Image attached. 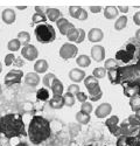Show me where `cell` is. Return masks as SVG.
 Listing matches in <instances>:
<instances>
[{
    "label": "cell",
    "mask_w": 140,
    "mask_h": 146,
    "mask_svg": "<svg viewBox=\"0 0 140 146\" xmlns=\"http://www.w3.org/2000/svg\"><path fill=\"white\" fill-rule=\"evenodd\" d=\"M0 133L8 139L26 136L27 132L22 116L19 113H8L0 117Z\"/></svg>",
    "instance_id": "6da1fadb"
},
{
    "label": "cell",
    "mask_w": 140,
    "mask_h": 146,
    "mask_svg": "<svg viewBox=\"0 0 140 146\" xmlns=\"http://www.w3.org/2000/svg\"><path fill=\"white\" fill-rule=\"evenodd\" d=\"M27 135L30 143H33L34 145H39L46 141L52 135L49 120L42 116H34L30 119Z\"/></svg>",
    "instance_id": "7a4b0ae2"
},
{
    "label": "cell",
    "mask_w": 140,
    "mask_h": 146,
    "mask_svg": "<svg viewBox=\"0 0 140 146\" xmlns=\"http://www.w3.org/2000/svg\"><path fill=\"white\" fill-rule=\"evenodd\" d=\"M35 38L40 43H50L56 39V32L49 23H40L35 28Z\"/></svg>",
    "instance_id": "3957f363"
},
{
    "label": "cell",
    "mask_w": 140,
    "mask_h": 146,
    "mask_svg": "<svg viewBox=\"0 0 140 146\" xmlns=\"http://www.w3.org/2000/svg\"><path fill=\"white\" fill-rule=\"evenodd\" d=\"M78 54V48L76 47V44L67 42L64 44H62V47L60 48V56L63 60H70L76 57Z\"/></svg>",
    "instance_id": "277c9868"
},
{
    "label": "cell",
    "mask_w": 140,
    "mask_h": 146,
    "mask_svg": "<svg viewBox=\"0 0 140 146\" xmlns=\"http://www.w3.org/2000/svg\"><path fill=\"white\" fill-rule=\"evenodd\" d=\"M84 86H85L87 90L89 91V96L98 95V94L102 92L100 86H99V83H98V80L96 77H93L92 75L84 78Z\"/></svg>",
    "instance_id": "5b68a950"
},
{
    "label": "cell",
    "mask_w": 140,
    "mask_h": 146,
    "mask_svg": "<svg viewBox=\"0 0 140 146\" xmlns=\"http://www.w3.org/2000/svg\"><path fill=\"white\" fill-rule=\"evenodd\" d=\"M23 77V72L20 69H14L11 70L9 72H7V75L4 78V82L7 87H11L13 84H19L21 83V80Z\"/></svg>",
    "instance_id": "8992f818"
},
{
    "label": "cell",
    "mask_w": 140,
    "mask_h": 146,
    "mask_svg": "<svg viewBox=\"0 0 140 146\" xmlns=\"http://www.w3.org/2000/svg\"><path fill=\"white\" fill-rule=\"evenodd\" d=\"M134 52H135V46L133 44H127L125 49H120L119 52H117L116 54V58L122 61V62H128L134 55Z\"/></svg>",
    "instance_id": "52a82bcc"
},
{
    "label": "cell",
    "mask_w": 140,
    "mask_h": 146,
    "mask_svg": "<svg viewBox=\"0 0 140 146\" xmlns=\"http://www.w3.org/2000/svg\"><path fill=\"white\" fill-rule=\"evenodd\" d=\"M21 56L27 61H35L39 56L38 48L33 44H27L21 48Z\"/></svg>",
    "instance_id": "ba28073f"
},
{
    "label": "cell",
    "mask_w": 140,
    "mask_h": 146,
    "mask_svg": "<svg viewBox=\"0 0 140 146\" xmlns=\"http://www.w3.org/2000/svg\"><path fill=\"white\" fill-rule=\"evenodd\" d=\"M105 125H106L110 130V132L116 137H120L122 136V131L119 127V118L118 116H111L110 118H108V120L105 121Z\"/></svg>",
    "instance_id": "9c48e42d"
},
{
    "label": "cell",
    "mask_w": 140,
    "mask_h": 146,
    "mask_svg": "<svg viewBox=\"0 0 140 146\" xmlns=\"http://www.w3.org/2000/svg\"><path fill=\"white\" fill-rule=\"evenodd\" d=\"M91 57L96 62H102L105 58V49L100 44H95L91 48Z\"/></svg>",
    "instance_id": "30bf717a"
},
{
    "label": "cell",
    "mask_w": 140,
    "mask_h": 146,
    "mask_svg": "<svg viewBox=\"0 0 140 146\" xmlns=\"http://www.w3.org/2000/svg\"><path fill=\"white\" fill-rule=\"evenodd\" d=\"M112 111V105L110 103H102L100 105H98V108L96 109L95 115L97 118H105L108 117Z\"/></svg>",
    "instance_id": "8fae6325"
},
{
    "label": "cell",
    "mask_w": 140,
    "mask_h": 146,
    "mask_svg": "<svg viewBox=\"0 0 140 146\" xmlns=\"http://www.w3.org/2000/svg\"><path fill=\"white\" fill-rule=\"evenodd\" d=\"M85 77H87L85 71L79 69V68H74L69 71V78L75 83H79L82 81H84Z\"/></svg>",
    "instance_id": "7c38bea8"
},
{
    "label": "cell",
    "mask_w": 140,
    "mask_h": 146,
    "mask_svg": "<svg viewBox=\"0 0 140 146\" xmlns=\"http://www.w3.org/2000/svg\"><path fill=\"white\" fill-rule=\"evenodd\" d=\"M88 39L90 42H93V43L100 42L104 39V33L100 28H92L88 33Z\"/></svg>",
    "instance_id": "4fadbf2b"
},
{
    "label": "cell",
    "mask_w": 140,
    "mask_h": 146,
    "mask_svg": "<svg viewBox=\"0 0 140 146\" xmlns=\"http://www.w3.org/2000/svg\"><path fill=\"white\" fill-rule=\"evenodd\" d=\"M1 19L6 25H12V23H14L17 20V14H15L14 9H12V8L4 9L3 13H1Z\"/></svg>",
    "instance_id": "5bb4252c"
},
{
    "label": "cell",
    "mask_w": 140,
    "mask_h": 146,
    "mask_svg": "<svg viewBox=\"0 0 140 146\" xmlns=\"http://www.w3.org/2000/svg\"><path fill=\"white\" fill-rule=\"evenodd\" d=\"M40 82H41V78L36 72H28V74H26V76H25V84H27L29 87H33V88L38 87L40 84Z\"/></svg>",
    "instance_id": "9a60e30c"
},
{
    "label": "cell",
    "mask_w": 140,
    "mask_h": 146,
    "mask_svg": "<svg viewBox=\"0 0 140 146\" xmlns=\"http://www.w3.org/2000/svg\"><path fill=\"white\" fill-rule=\"evenodd\" d=\"M103 13H104L105 19H108V20H113V19H116L117 17H118L119 11H118V8L114 7V6H106V7L104 8Z\"/></svg>",
    "instance_id": "2e32d148"
},
{
    "label": "cell",
    "mask_w": 140,
    "mask_h": 146,
    "mask_svg": "<svg viewBox=\"0 0 140 146\" xmlns=\"http://www.w3.org/2000/svg\"><path fill=\"white\" fill-rule=\"evenodd\" d=\"M48 68L49 66L46 60H38L34 64V72H36V74H44L48 70Z\"/></svg>",
    "instance_id": "e0dca14e"
},
{
    "label": "cell",
    "mask_w": 140,
    "mask_h": 146,
    "mask_svg": "<svg viewBox=\"0 0 140 146\" xmlns=\"http://www.w3.org/2000/svg\"><path fill=\"white\" fill-rule=\"evenodd\" d=\"M46 15H47V19L50 20L52 22H56L60 18H62L61 11L57 8H48L46 12Z\"/></svg>",
    "instance_id": "ac0fdd59"
},
{
    "label": "cell",
    "mask_w": 140,
    "mask_h": 146,
    "mask_svg": "<svg viewBox=\"0 0 140 146\" xmlns=\"http://www.w3.org/2000/svg\"><path fill=\"white\" fill-rule=\"evenodd\" d=\"M49 105L52 109L58 110V109H62L64 106V101H63V96H53L52 100L49 101Z\"/></svg>",
    "instance_id": "d6986e66"
},
{
    "label": "cell",
    "mask_w": 140,
    "mask_h": 146,
    "mask_svg": "<svg viewBox=\"0 0 140 146\" xmlns=\"http://www.w3.org/2000/svg\"><path fill=\"white\" fill-rule=\"evenodd\" d=\"M50 89H52V91L55 96H62V94H63V83L58 78H55Z\"/></svg>",
    "instance_id": "ffe728a7"
},
{
    "label": "cell",
    "mask_w": 140,
    "mask_h": 146,
    "mask_svg": "<svg viewBox=\"0 0 140 146\" xmlns=\"http://www.w3.org/2000/svg\"><path fill=\"white\" fill-rule=\"evenodd\" d=\"M76 63L81 68H87V67H89L91 64V58L88 55H84V54L83 55H79L76 58Z\"/></svg>",
    "instance_id": "44dd1931"
},
{
    "label": "cell",
    "mask_w": 140,
    "mask_h": 146,
    "mask_svg": "<svg viewBox=\"0 0 140 146\" xmlns=\"http://www.w3.org/2000/svg\"><path fill=\"white\" fill-rule=\"evenodd\" d=\"M126 26H127V17L126 15H122L119 18H117V20L114 22V29L116 31H123Z\"/></svg>",
    "instance_id": "7402d4cb"
},
{
    "label": "cell",
    "mask_w": 140,
    "mask_h": 146,
    "mask_svg": "<svg viewBox=\"0 0 140 146\" xmlns=\"http://www.w3.org/2000/svg\"><path fill=\"white\" fill-rule=\"evenodd\" d=\"M17 39L20 41V43H21L22 46H27V44H29V42H30V34H29L28 32L22 31V32H20V33L18 34V38H17Z\"/></svg>",
    "instance_id": "603a6c76"
},
{
    "label": "cell",
    "mask_w": 140,
    "mask_h": 146,
    "mask_svg": "<svg viewBox=\"0 0 140 146\" xmlns=\"http://www.w3.org/2000/svg\"><path fill=\"white\" fill-rule=\"evenodd\" d=\"M130 106L134 113L140 110V96L139 95H135L130 98Z\"/></svg>",
    "instance_id": "cb8c5ba5"
},
{
    "label": "cell",
    "mask_w": 140,
    "mask_h": 146,
    "mask_svg": "<svg viewBox=\"0 0 140 146\" xmlns=\"http://www.w3.org/2000/svg\"><path fill=\"white\" fill-rule=\"evenodd\" d=\"M90 119H91V117L88 113H84V112H82V111H79V112L76 113V120H77V123H79L82 125L88 124L89 121H90Z\"/></svg>",
    "instance_id": "d4e9b609"
},
{
    "label": "cell",
    "mask_w": 140,
    "mask_h": 146,
    "mask_svg": "<svg viewBox=\"0 0 140 146\" xmlns=\"http://www.w3.org/2000/svg\"><path fill=\"white\" fill-rule=\"evenodd\" d=\"M63 96V101H64V106H69V108H71L75 105V102H76V98H75V96L71 95L70 92H67Z\"/></svg>",
    "instance_id": "484cf974"
},
{
    "label": "cell",
    "mask_w": 140,
    "mask_h": 146,
    "mask_svg": "<svg viewBox=\"0 0 140 146\" xmlns=\"http://www.w3.org/2000/svg\"><path fill=\"white\" fill-rule=\"evenodd\" d=\"M57 78L55 74H53V72H49V74H46L44 77L42 78V83L44 84V87L47 88H52V84L54 82V80Z\"/></svg>",
    "instance_id": "4316f807"
},
{
    "label": "cell",
    "mask_w": 140,
    "mask_h": 146,
    "mask_svg": "<svg viewBox=\"0 0 140 146\" xmlns=\"http://www.w3.org/2000/svg\"><path fill=\"white\" fill-rule=\"evenodd\" d=\"M82 11H83V8L79 7V6H70L69 7V14H70V17H71V18L78 20L79 17H81Z\"/></svg>",
    "instance_id": "83f0119b"
},
{
    "label": "cell",
    "mask_w": 140,
    "mask_h": 146,
    "mask_svg": "<svg viewBox=\"0 0 140 146\" xmlns=\"http://www.w3.org/2000/svg\"><path fill=\"white\" fill-rule=\"evenodd\" d=\"M92 76L96 77L97 80H100V78H104L106 76V69L104 67H98V68H95L92 71Z\"/></svg>",
    "instance_id": "f1b7e54d"
},
{
    "label": "cell",
    "mask_w": 140,
    "mask_h": 146,
    "mask_svg": "<svg viewBox=\"0 0 140 146\" xmlns=\"http://www.w3.org/2000/svg\"><path fill=\"white\" fill-rule=\"evenodd\" d=\"M48 19H47V15L44 14V13H35L33 14V17H32V21H33V23H44V21H47Z\"/></svg>",
    "instance_id": "f546056e"
},
{
    "label": "cell",
    "mask_w": 140,
    "mask_h": 146,
    "mask_svg": "<svg viewBox=\"0 0 140 146\" xmlns=\"http://www.w3.org/2000/svg\"><path fill=\"white\" fill-rule=\"evenodd\" d=\"M36 98L39 101H42V102L49 100V91H48V89H46V88L39 89L38 92H36Z\"/></svg>",
    "instance_id": "4dcf8cb0"
},
{
    "label": "cell",
    "mask_w": 140,
    "mask_h": 146,
    "mask_svg": "<svg viewBox=\"0 0 140 146\" xmlns=\"http://www.w3.org/2000/svg\"><path fill=\"white\" fill-rule=\"evenodd\" d=\"M138 92H139V87L138 86H128L124 90L125 96L130 97V98H131V97H133V96H135V95H138Z\"/></svg>",
    "instance_id": "1f68e13d"
},
{
    "label": "cell",
    "mask_w": 140,
    "mask_h": 146,
    "mask_svg": "<svg viewBox=\"0 0 140 146\" xmlns=\"http://www.w3.org/2000/svg\"><path fill=\"white\" fill-rule=\"evenodd\" d=\"M21 43L18 39H13V40H11L8 43H7V48H8V50L11 52H18L20 48H21Z\"/></svg>",
    "instance_id": "d6a6232c"
},
{
    "label": "cell",
    "mask_w": 140,
    "mask_h": 146,
    "mask_svg": "<svg viewBox=\"0 0 140 146\" xmlns=\"http://www.w3.org/2000/svg\"><path fill=\"white\" fill-rule=\"evenodd\" d=\"M104 68L106 70L116 69V68H118V63H117V61L114 58H108L106 61H105V63H104Z\"/></svg>",
    "instance_id": "836d02e7"
},
{
    "label": "cell",
    "mask_w": 140,
    "mask_h": 146,
    "mask_svg": "<svg viewBox=\"0 0 140 146\" xmlns=\"http://www.w3.org/2000/svg\"><path fill=\"white\" fill-rule=\"evenodd\" d=\"M73 28H75V26H74V23H71V22H67V23H64L63 26H61L60 28H58V31H60V33L62 34V35H65L67 36V34L69 33V31L70 29H73Z\"/></svg>",
    "instance_id": "e575fe53"
},
{
    "label": "cell",
    "mask_w": 140,
    "mask_h": 146,
    "mask_svg": "<svg viewBox=\"0 0 140 146\" xmlns=\"http://www.w3.org/2000/svg\"><path fill=\"white\" fill-rule=\"evenodd\" d=\"M77 36H78V28L70 29L69 33L67 34V38H68V40L70 41V43H71V42H76Z\"/></svg>",
    "instance_id": "d590c367"
},
{
    "label": "cell",
    "mask_w": 140,
    "mask_h": 146,
    "mask_svg": "<svg viewBox=\"0 0 140 146\" xmlns=\"http://www.w3.org/2000/svg\"><path fill=\"white\" fill-rule=\"evenodd\" d=\"M92 110H93V106H92L91 103H89L88 101L84 102V103H82V105H81V111H82V112L90 115V113L92 112Z\"/></svg>",
    "instance_id": "8d00e7d4"
},
{
    "label": "cell",
    "mask_w": 140,
    "mask_h": 146,
    "mask_svg": "<svg viewBox=\"0 0 140 146\" xmlns=\"http://www.w3.org/2000/svg\"><path fill=\"white\" fill-rule=\"evenodd\" d=\"M127 121L130 123V125H132L134 127H140V119L135 115H131L127 118Z\"/></svg>",
    "instance_id": "74e56055"
},
{
    "label": "cell",
    "mask_w": 140,
    "mask_h": 146,
    "mask_svg": "<svg viewBox=\"0 0 140 146\" xmlns=\"http://www.w3.org/2000/svg\"><path fill=\"white\" fill-rule=\"evenodd\" d=\"M127 146H140V139L138 137H127Z\"/></svg>",
    "instance_id": "f35d334b"
},
{
    "label": "cell",
    "mask_w": 140,
    "mask_h": 146,
    "mask_svg": "<svg viewBox=\"0 0 140 146\" xmlns=\"http://www.w3.org/2000/svg\"><path fill=\"white\" fill-rule=\"evenodd\" d=\"M15 56H14V54H7L6 56H5V66H7V67H9V66H12L14 62H15Z\"/></svg>",
    "instance_id": "ab89813d"
},
{
    "label": "cell",
    "mask_w": 140,
    "mask_h": 146,
    "mask_svg": "<svg viewBox=\"0 0 140 146\" xmlns=\"http://www.w3.org/2000/svg\"><path fill=\"white\" fill-rule=\"evenodd\" d=\"M79 91V86H77V84H70L68 87V92H70L71 95H77Z\"/></svg>",
    "instance_id": "60d3db41"
},
{
    "label": "cell",
    "mask_w": 140,
    "mask_h": 146,
    "mask_svg": "<svg viewBox=\"0 0 140 146\" xmlns=\"http://www.w3.org/2000/svg\"><path fill=\"white\" fill-rule=\"evenodd\" d=\"M85 36H87V34H85V32H84V29H82V28H79L78 29V36H77V40H76V43H82L84 41V39H85Z\"/></svg>",
    "instance_id": "b9f144b4"
},
{
    "label": "cell",
    "mask_w": 140,
    "mask_h": 146,
    "mask_svg": "<svg viewBox=\"0 0 140 146\" xmlns=\"http://www.w3.org/2000/svg\"><path fill=\"white\" fill-rule=\"evenodd\" d=\"M76 97H77V101L81 102V103H84V102L88 101V95L84 94V92H82V91H79V92L76 95Z\"/></svg>",
    "instance_id": "7bdbcfd3"
},
{
    "label": "cell",
    "mask_w": 140,
    "mask_h": 146,
    "mask_svg": "<svg viewBox=\"0 0 140 146\" xmlns=\"http://www.w3.org/2000/svg\"><path fill=\"white\" fill-rule=\"evenodd\" d=\"M117 146H127V137L120 136L117 140Z\"/></svg>",
    "instance_id": "ee69618b"
},
{
    "label": "cell",
    "mask_w": 140,
    "mask_h": 146,
    "mask_svg": "<svg viewBox=\"0 0 140 146\" xmlns=\"http://www.w3.org/2000/svg\"><path fill=\"white\" fill-rule=\"evenodd\" d=\"M102 96H103V92L98 94V95H93V96H88V98L91 101V102H97L102 98Z\"/></svg>",
    "instance_id": "f6af8a7d"
},
{
    "label": "cell",
    "mask_w": 140,
    "mask_h": 146,
    "mask_svg": "<svg viewBox=\"0 0 140 146\" xmlns=\"http://www.w3.org/2000/svg\"><path fill=\"white\" fill-rule=\"evenodd\" d=\"M68 22V19H65V18H60V19H58L57 21H56V26H57V28H60L61 26H63L64 25V23H67Z\"/></svg>",
    "instance_id": "bcb514c9"
},
{
    "label": "cell",
    "mask_w": 140,
    "mask_h": 146,
    "mask_svg": "<svg viewBox=\"0 0 140 146\" xmlns=\"http://www.w3.org/2000/svg\"><path fill=\"white\" fill-rule=\"evenodd\" d=\"M133 22L135 23L137 26H140V11L137 12V13H134V15H133Z\"/></svg>",
    "instance_id": "7dc6e473"
},
{
    "label": "cell",
    "mask_w": 140,
    "mask_h": 146,
    "mask_svg": "<svg viewBox=\"0 0 140 146\" xmlns=\"http://www.w3.org/2000/svg\"><path fill=\"white\" fill-rule=\"evenodd\" d=\"M89 11L91 12V13H99V12L102 11V7L100 6H90Z\"/></svg>",
    "instance_id": "c3c4849f"
},
{
    "label": "cell",
    "mask_w": 140,
    "mask_h": 146,
    "mask_svg": "<svg viewBox=\"0 0 140 146\" xmlns=\"http://www.w3.org/2000/svg\"><path fill=\"white\" fill-rule=\"evenodd\" d=\"M47 9H48V7H41V6H35V11H36V13H44V14H46Z\"/></svg>",
    "instance_id": "681fc988"
},
{
    "label": "cell",
    "mask_w": 140,
    "mask_h": 146,
    "mask_svg": "<svg viewBox=\"0 0 140 146\" xmlns=\"http://www.w3.org/2000/svg\"><path fill=\"white\" fill-rule=\"evenodd\" d=\"M88 19V12L85 11V9H83L82 11V13H81V17H79V21H84V20H87Z\"/></svg>",
    "instance_id": "f907efd6"
},
{
    "label": "cell",
    "mask_w": 140,
    "mask_h": 146,
    "mask_svg": "<svg viewBox=\"0 0 140 146\" xmlns=\"http://www.w3.org/2000/svg\"><path fill=\"white\" fill-rule=\"evenodd\" d=\"M117 8H118V11H122L123 13H127L128 12V7L127 6H118Z\"/></svg>",
    "instance_id": "816d5d0a"
},
{
    "label": "cell",
    "mask_w": 140,
    "mask_h": 146,
    "mask_svg": "<svg viewBox=\"0 0 140 146\" xmlns=\"http://www.w3.org/2000/svg\"><path fill=\"white\" fill-rule=\"evenodd\" d=\"M135 39H137V40L140 42V28H139V29L135 32Z\"/></svg>",
    "instance_id": "f5cc1de1"
},
{
    "label": "cell",
    "mask_w": 140,
    "mask_h": 146,
    "mask_svg": "<svg viewBox=\"0 0 140 146\" xmlns=\"http://www.w3.org/2000/svg\"><path fill=\"white\" fill-rule=\"evenodd\" d=\"M15 146H29L27 143H25V141H21V143H19L18 145H15Z\"/></svg>",
    "instance_id": "db71d44e"
},
{
    "label": "cell",
    "mask_w": 140,
    "mask_h": 146,
    "mask_svg": "<svg viewBox=\"0 0 140 146\" xmlns=\"http://www.w3.org/2000/svg\"><path fill=\"white\" fill-rule=\"evenodd\" d=\"M18 8H19V9H21V11H23V9H26L27 7H26V6H18Z\"/></svg>",
    "instance_id": "11a10c76"
},
{
    "label": "cell",
    "mask_w": 140,
    "mask_h": 146,
    "mask_svg": "<svg viewBox=\"0 0 140 146\" xmlns=\"http://www.w3.org/2000/svg\"><path fill=\"white\" fill-rule=\"evenodd\" d=\"M134 115H135V116H137V117H138V118L140 119V110H139V111H137V112H135Z\"/></svg>",
    "instance_id": "9f6ffc18"
},
{
    "label": "cell",
    "mask_w": 140,
    "mask_h": 146,
    "mask_svg": "<svg viewBox=\"0 0 140 146\" xmlns=\"http://www.w3.org/2000/svg\"><path fill=\"white\" fill-rule=\"evenodd\" d=\"M139 139H140V127H139V131H138V136H137Z\"/></svg>",
    "instance_id": "6f0895ef"
},
{
    "label": "cell",
    "mask_w": 140,
    "mask_h": 146,
    "mask_svg": "<svg viewBox=\"0 0 140 146\" xmlns=\"http://www.w3.org/2000/svg\"><path fill=\"white\" fill-rule=\"evenodd\" d=\"M3 71V64H1V62H0V72Z\"/></svg>",
    "instance_id": "680465c9"
}]
</instances>
